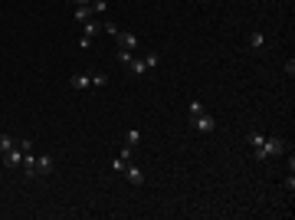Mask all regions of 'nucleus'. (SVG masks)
I'll use <instances>...</instances> for the list:
<instances>
[{
  "mask_svg": "<svg viewBox=\"0 0 295 220\" xmlns=\"http://www.w3.org/2000/svg\"><path fill=\"white\" fill-rule=\"evenodd\" d=\"M89 79H92V89H105L108 76H105V72H89Z\"/></svg>",
  "mask_w": 295,
  "mask_h": 220,
  "instance_id": "nucleus-9",
  "label": "nucleus"
},
{
  "mask_svg": "<svg viewBox=\"0 0 295 220\" xmlns=\"http://www.w3.org/2000/svg\"><path fill=\"white\" fill-rule=\"evenodd\" d=\"M115 43H118V50H128V53H135L138 46H141L135 33H125V30H118V33H115Z\"/></svg>",
  "mask_w": 295,
  "mask_h": 220,
  "instance_id": "nucleus-3",
  "label": "nucleus"
},
{
  "mask_svg": "<svg viewBox=\"0 0 295 220\" xmlns=\"http://www.w3.org/2000/svg\"><path fill=\"white\" fill-rule=\"evenodd\" d=\"M122 174L128 177V184H138V188L144 184V171L138 168V164H125V171H122Z\"/></svg>",
  "mask_w": 295,
  "mask_h": 220,
  "instance_id": "nucleus-5",
  "label": "nucleus"
},
{
  "mask_svg": "<svg viewBox=\"0 0 295 220\" xmlns=\"http://www.w3.org/2000/svg\"><path fill=\"white\" fill-rule=\"evenodd\" d=\"M249 46H252V50H259V46H266V36H263V33H252V36H249Z\"/></svg>",
  "mask_w": 295,
  "mask_h": 220,
  "instance_id": "nucleus-13",
  "label": "nucleus"
},
{
  "mask_svg": "<svg viewBox=\"0 0 295 220\" xmlns=\"http://www.w3.org/2000/svg\"><path fill=\"white\" fill-rule=\"evenodd\" d=\"M20 168H23L30 177H46L49 171H53V158H49V155H33V151H26Z\"/></svg>",
  "mask_w": 295,
  "mask_h": 220,
  "instance_id": "nucleus-2",
  "label": "nucleus"
},
{
  "mask_svg": "<svg viewBox=\"0 0 295 220\" xmlns=\"http://www.w3.org/2000/svg\"><path fill=\"white\" fill-rule=\"evenodd\" d=\"M89 7H92V13L98 17V13H105V10H108V0H92Z\"/></svg>",
  "mask_w": 295,
  "mask_h": 220,
  "instance_id": "nucleus-12",
  "label": "nucleus"
},
{
  "mask_svg": "<svg viewBox=\"0 0 295 220\" xmlns=\"http://www.w3.org/2000/svg\"><path fill=\"white\" fill-rule=\"evenodd\" d=\"M200 112H207V108H203L200 99H194V102H191V115H200Z\"/></svg>",
  "mask_w": 295,
  "mask_h": 220,
  "instance_id": "nucleus-14",
  "label": "nucleus"
},
{
  "mask_svg": "<svg viewBox=\"0 0 295 220\" xmlns=\"http://www.w3.org/2000/svg\"><path fill=\"white\" fill-rule=\"evenodd\" d=\"M125 145L128 148H135V145H141V132H135V128H131L128 135H125Z\"/></svg>",
  "mask_w": 295,
  "mask_h": 220,
  "instance_id": "nucleus-10",
  "label": "nucleus"
},
{
  "mask_svg": "<svg viewBox=\"0 0 295 220\" xmlns=\"http://www.w3.org/2000/svg\"><path fill=\"white\" fill-rule=\"evenodd\" d=\"M79 26H82V36H89V40H95L98 33H102V23H98V17L86 20V23H79Z\"/></svg>",
  "mask_w": 295,
  "mask_h": 220,
  "instance_id": "nucleus-6",
  "label": "nucleus"
},
{
  "mask_svg": "<svg viewBox=\"0 0 295 220\" xmlns=\"http://www.w3.org/2000/svg\"><path fill=\"white\" fill-rule=\"evenodd\" d=\"M13 145H17V138H10V135H0V155H4V151H10Z\"/></svg>",
  "mask_w": 295,
  "mask_h": 220,
  "instance_id": "nucleus-11",
  "label": "nucleus"
},
{
  "mask_svg": "<svg viewBox=\"0 0 295 220\" xmlns=\"http://www.w3.org/2000/svg\"><path fill=\"white\" fill-rule=\"evenodd\" d=\"M69 86H72L76 92H82V89H89V86H92V79H89V72H76L72 79H69Z\"/></svg>",
  "mask_w": 295,
  "mask_h": 220,
  "instance_id": "nucleus-7",
  "label": "nucleus"
},
{
  "mask_svg": "<svg viewBox=\"0 0 295 220\" xmlns=\"http://www.w3.org/2000/svg\"><path fill=\"white\" fill-rule=\"evenodd\" d=\"M191 125L197 128V132H213V128H216V122H213V115L200 112V115H191Z\"/></svg>",
  "mask_w": 295,
  "mask_h": 220,
  "instance_id": "nucleus-4",
  "label": "nucleus"
},
{
  "mask_svg": "<svg viewBox=\"0 0 295 220\" xmlns=\"http://www.w3.org/2000/svg\"><path fill=\"white\" fill-rule=\"evenodd\" d=\"M72 17H76V23H86V20H92L95 13H92V7H76Z\"/></svg>",
  "mask_w": 295,
  "mask_h": 220,
  "instance_id": "nucleus-8",
  "label": "nucleus"
},
{
  "mask_svg": "<svg viewBox=\"0 0 295 220\" xmlns=\"http://www.w3.org/2000/svg\"><path fill=\"white\" fill-rule=\"evenodd\" d=\"M72 4H76V7H89V4H92V0H72Z\"/></svg>",
  "mask_w": 295,
  "mask_h": 220,
  "instance_id": "nucleus-15",
  "label": "nucleus"
},
{
  "mask_svg": "<svg viewBox=\"0 0 295 220\" xmlns=\"http://www.w3.org/2000/svg\"><path fill=\"white\" fill-rule=\"evenodd\" d=\"M249 145L256 151V161H272L285 155V141L279 135H249Z\"/></svg>",
  "mask_w": 295,
  "mask_h": 220,
  "instance_id": "nucleus-1",
  "label": "nucleus"
}]
</instances>
